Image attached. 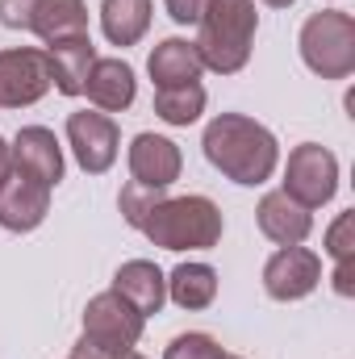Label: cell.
I'll return each instance as SVG.
<instances>
[{
	"label": "cell",
	"instance_id": "e0dca14e",
	"mask_svg": "<svg viewBox=\"0 0 355 359\" xmlns=\"http://www.w3.org/2000/svg\"><path fill=\"white\" fill-rule=\"evenodd\" d=\"M113 292H121L142 318H151V313H159L168 305V276L151 259H126L113 271Z\"/></svg>",
	"mask_w": 355,
	"mask_h": 359
},
{
	"label": "cell",
	"instance_id": "484cf974",
	"mask_svg": "<svg viewBox=\"0 0 355 359\" xmlns=\"http://www.w3.org/2000/svg\"><path fill=\"white\" fill-rule=\"evenodd\" d=\"M335 292L339 297H355V259H347V264H335Z\"/></svg>",
	"mask_w": 355,
	"mask_h": 359
},
{
	"label": "cell",
	"instance_id": "4dcf8cb0",
	"mask_svg": "<svg viewBox=\"0 0 355 359\" xmlns=\"http://www.w3.org/2000/svg\"><path fill=\"white\" fill-rule=\"evenodd\" d=\"M72 359H76V355H72Z\"/></svg>",
	"mask_w": 355,
	"mask_h": 359
},
{
	"label": "cell",
	"instance_id": "7c38bea8",
	"mask_svg": "<svg viewBox=\"0 0 355 359\" xmlns=\"http://www.w3.org/2000/svg\"><path fill=\"white\" fill-rule=\"evenodd\" d=\"M130 180L134 184H142V188H172L184 172V155H180V147L172 138H163V134H134V142H130Z\"/></svg>",
	"mask_w": 355,
	"mask_h": 359
},
{
	"label": "cell",
	"instance_id": "9a60e30c",
	"mask_svg": "<svg viewBox=\"0 0 355 359\" xmlns=\"http://www.w3.org/2000/svg\"><path fill=\"white\" fill-rule=\"evenodd\" d=\"M46 59H51V84L63 96H84L92 63L100 59L96 46H92L88 34H76V38H63V42H51L46 46Z\"/></svg>",
	"mask_w": 355,
	"mask_h": 359
},
{
	"label": "cell",
	"instance_id": "2e32d148",
	"mask_svg": "<svg viewBox=\"0 0 355 359\" xmlns=\"http://www.w3.org/2000/svg\"><path fill=\"white\" fill-rule=\"evenodd\" d=\"M84 96L100 113H126L138 96L134 67L126 59H96L88 72V84H84Z\"/></svg>",
	"mask_w": 355,
	"mask_h": 359
},
{
	"label": "cell",
	"instance_id": "52a82bcc",
	"mask_svg": "<svg viewBox=\"0 0 355 359\" xmlns=\"http://www.w3.org/2000/svg\"><path fill=\"white\" fill-rule=\"evenodd\" d=\"M280 192H288L309 213L322 209L339 192V159H335V151H326L318 142L293 147L288 151V163H284V188Z\"/></svg>",
	"mask_w": 355,
	"mask_h": 359
},
{
	"label": "cell",
	"instance_id": "9c48e42d",
	"mask_svg": "<svg viewBox=\"0 0 355 359\" xmlns=\"http://www.w3.org/2000/svg\"><path fill=\"white\" fill-rule=\"evenodd\" d=\"M67 147L76 155V163L88 172V176H105L113 163H117V151H121V130L109 113L100 109H80V113H67Z\"/></svg>",
	"mask_w": 355,
	"mask_h": 359
},
{
	"label": "cell",
	"instance_id": "7402d4cb",
	"mask_svg": "<svg viewBox=\"0 0 355 359\" xmlns=\"http://www.w3.org/2000/svg\"><path fill=\"white\" fill-rule=\"evenodd\" d=\"M163 201V188H142V184H126L121 188V196H117V209H121V217H126V226H134V230H142V222L151 217V209Z\"/></svg>",
	"mask_w": 355,
	"mask_h": 359
},
{
	"label": "cell",
	"instance_id": "ba28073f",
	"mask_svg": "<svg viewBox=\"0 0 355 359\" xmlns=\"http://www.w3.org/2000/svg\"><path fill=\"white\" fill-rule=\"evenodd\" d=\"M51 84L46 46H8L0 50V109H29L38 104Z\"/></svg>",
	"mask_w": 355,
	"mask_h": 359
},
{
	"label": "cell",
	"instance_id": "8992f818",
	"mask_svg": "<svg viewBox=\"0 0 355 359\" xmlns=\"http://www.w3.org/2000/svg\"><path fill=\"white\" fill-rule=\"evenodd\" d=\"M147 330V318L113 288L96 292L88 305H84V343L96 351H130Z\"/></svg>",
	"mask_w": 355,
	"mask_h": 359
},
{
	"label": "cell",
	"instance_id": "f546056e",
	"mask_svg": "<svg viewBox=\"0 0 355 359\" xmlns=\"http://www.w3.org/2000/svg\"><path fill=\"white\" fill-rule=\"evenodd\" d=\"M226 359H243V355H226Z\"/></svg>",
	"mask_w": 355,
	"mask_h": 359
},
{
	"label": "cell",
	"instance_id": "ac0fdd59",
	"mask_svg": "<svg viewBox=\"0 0 355 359\" xmlns=\"http://www.w3.org/2000/svg\"><path fill=\"white\" fill-rule=\"evenodd\" d=\"M147 72L155 80V88H176V84H196L205 63L196 55V42L188 38H163L155 42L151 59H147Z\"/></svg>",
	"mask_w": 355,
	"mask_h": 359
},
{
	"label": "cell",
	"instance_id": "d6986e66",
	"mask_svg": "<svg viewBox=\"0 0 355 359\" xmlns=\"http://www.w3.org/2000/svg\"><path fill=\"white\" fill-rule=\"evenodd\" d=\"M155 0H100V29L113 46H134L151 29Z\"/></svg>",
	"mask_w": 355,
	"mask_h": 359
},
{
	"label": "cell",
	"instance_id": "30bf717a",
	"mask_svg": "<svg viewBox=\"0 0 355 359\" xmlns=\"http://www.w3.org/2000/svg\"><path fill=\"white\" fill-rule=\"evenodd\" d=\"M322 284V255L309 247H280L264 264V292L272 301H305Z\"/></svg>",
	"mask_w": 355,
	"mask_h": 359
},
{
	"label": "cell",
	"instance_id": "4316f807",
	"mask_svg": "<svg viewBox=\"0 0 355 359\" xmlns=\"http://www.w3.org/2000/svg\"><path fill=\"white\" fill-rule=\"evenodd\" d=\"M8 172H13V147L0 138V180L8 176Z\"/></svg>",
	"mask_w": 355,
	"mask_h": 359
},
{
	"label": "cell",
	"instance_id": "6da1fadb",
	"mask_svg": "<svg viewBox=\"0 0 355 359\" xmlns=\"http://www.w3.org/2000/svg\"><path fill=\"white\" fill-rule=\"evenodd\" d=\"M205 159L222 172L226 180L243 184V188H260L272 180L280 163V142L264 121L247 117V113H217L205 126Z\"/></svg>",
	"mask_w": 355,
	"mask_h": 359
},
{
	"label": "cell",
	"instance_id": "44dd1931",
	"mask_svg": "<svg viewBox=\"0 0 355 359\" xmlns=\"http://www.w3.org/2000/svg\"><path fill=\"white\" fill-rule=\"evenodd\" d=\"M205 88L196 84H176V88H155V117L168 126H192L205 113Z\"/></svg>",
	"mask_w": 355,
	"mask_h": 359
},
{
	"label": "cell",
	"instance_id": "f1b7e54d",
	"mask_svg": "<svg viewBox=\"0 0 355 359\" xmlns=\"http://www.w3.org/2000/svg\"><path fill=\"white\" fill-rule=\"evenodd\" d=\"M267 8H288V4H293V0H264Z\"/></svg>",
	"mask_w": 355,
	"mask_h": 359
},
{
	"label": "cell",
	"instance_id": "cb8c5ba5",
	"mask_svg": "<svg viewBox=\"0 0 355 359\" xmlns=\"http://www.w3.org/2000/svg\"><path fill=\"white\" fill-rule=\"evenodd\" d=\"M326 255L335 259V264H347L355 259V213H339L335 217V226L326 230Z\"/></svg>",
	"mask_w": 355,
	"mask_h": 359
},
{
	"label": "cell",
	"instance_id": "4fadbf2b",
	"mask_svg": "<svg viewBox=\"0 0 355 359\" xmlns=\"http://www.w3.org/2000/svg\"><path fill=\"white\" fill-rule=\"evenodd\" d=\"M8 147H13V168L25 172L29 180H38L46 188H55L63 180V147H59L55 130H46V126H21Z\"/></svg>",
	"mask_w": 355,
	"mask_h": 359
},
{
	"label": "cell",
	"instance_id": "83f0119b",
	"mask_svg": "<svg viewBox=\"0 0 355 359\" xmlns=\"http://www.w3.org/2000/svg\"><path fill=\"white\" fill-rule=\"evenodd\" d=\"M113 359H147V355H142V351H134V347H130V351H117V355H113Z\"/></svg>",
	"mask_w": 355,
	"mask_h": 359
},
{
	"label": "cell",
	"instance_id": "7a4b0ae2",
	"mask_svg": "<svg viewBox=\"0 0 355 359\" xmlns=\"http://www.w3.org/2000/svg\"><path fill=\"white\" fill-rule=\"evenodd\" d=\"M201 34H196V55L209 72L217 76H234L251 63V46H255V29H260V13L255 0H209V8L201 13Z\"/></svg>",
	"mask_w": 355,
	"mask_h": 359
},
{
	"label": "cell",
	"instance_id": "3957f363",
	"mask_svg": "<svg viewBox=\"0 0 355 359\" xmlns=\"http://www.w3.org/2000/svg\"><path fill=\"white\" fill-rule=\"evenodd\" d=\"M226 217L209 196H163L151 217L142 222V234L163 251H213L222 243Z\"/></svg>",
	"mask_w": 355,
	"mask_h": 359
},
{
	"label": "cell",
	"instance_id": "5bb4252c",
	"mask_svg": "<svg viewBox=\"0 0 355 359\" xmlns=\"http://www.w3.org/2000/svg\"><path fill=\"white\" fill-rule=\"evenodd\" d=\"M255 222H260V234L272 238L276 247H301L314 230V213L305 205H297L288 192H264L260 205H255Z\"/></svg>",
	"mask_w": 355,
	"mask_h": 359
},
{
	"label": "cell",
	"instance_id": "603a6c76",
	"mask_svg": "<svg viewBox=\"0 0 355 359\" xmlns=\"http://www.w3.org/2000/svg\"><path fill=\"white\" fill-rule=\"evenodd\" d=\"M163 359H226V347L205 330H188V334H176L168 343Z\"/></svg>",
	"mask_w": 355,
	"mask_h": 359
},
{
	"label": "cell",
	"instance_id": "277c9868",
	"mask_svg": "<svg viewBox=\"0 0 355 359\" xmlns=\"http://www.w3.org/2000/svg\"><path fill=\"white\" fill-rule=\"evenodd\" d=\"M297 46H301V63L314 76L347 80L355 72V17L343 8H322V13L305 17Z\"/></svg>",
	"mask_w": 355,
	"mask_h": 359
},
{
	"label": "cell",
	"instance_id": "d4e9b609",
	"mask_svg": "<svg viewBox=\"0 0 355 359\" xmlns=\"http://www.w3.org/2000/svg\"><path fill=\"white\" fill-rule=\"evenodd\" d=\"M163 4H168V17L176 25H196L201 13L209 8V0H163Z\"/></svg>",
	"mask_w": 355,
	"mask_h": 359
},
{
	"label": "cell",
	"instance_id": "ffe728a7",
	"mask_svg": "<svg viewBox=\"0 0 355 359\" xmlns=\"http://www.w3.org/2000/svg\"><path fill=\"white\" fill-rule=\"evenodd\" d=\"M168 301L180 309H209L217 301V271L209 264H180L168 276Z\"/></svg>",
	"mask_w": 355,
	"mask_h": 359
},
{
	"label": "cell",
	"instance_id": "5b68a950",
	"mask_svg": "<svg viewBox=\"0 0 355 359\" xmlns=\"http://www.w3.org/2000/svg\"><path fill=\"white\" fill-rule=\"evenodd\" d=\"M0 25L29 29L46 46L88 34V4L84 0H0Z\"/></svg>",
	"mask_w": 355,
	"mask_h": 359
},
{
	"label": "cell",
	"instance_id": "8fae6325",
	"mask_svg": "<svg viewBox=\"0 0 355 359\" xmlns=\"http://www.w3.org/2000/svg\"><path fill=\"white\" fill-rule=\"evenodd\" d=\"M51 213V188L29 180L25 172H8L0 180V226L13 234H29L46 222Z\"/></svg>",
	"mask_w": 355,
	"mask_h": 359
}]
</instances>
